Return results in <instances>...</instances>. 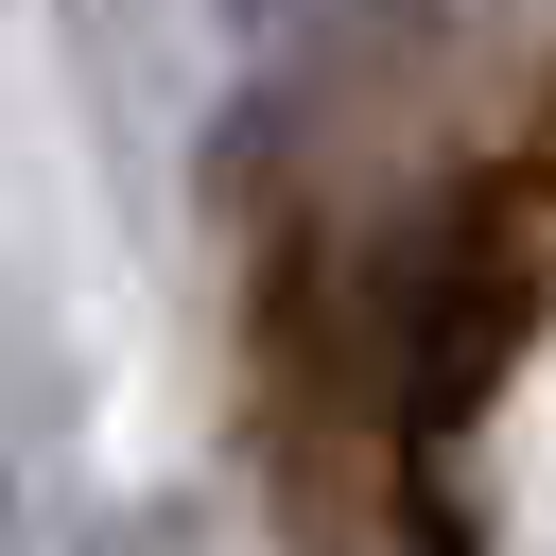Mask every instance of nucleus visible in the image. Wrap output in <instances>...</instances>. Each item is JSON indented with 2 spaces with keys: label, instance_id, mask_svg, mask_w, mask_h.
<instances>
[{
  "label": "nucleus",
  "instance_id": "nucleus-1",
  "mask_svg": "<svg viewBox=\"0 0 556 556\" xmlns=\"http://www.w3.org/2000/svg\"><path fill=\"white\" fill-rule=\"evenodd\" d=\"M365 365H382V486L417 556H486V417L556 330V208L539 174H452L365 243Z\"/></svg>",
  "mask_w": 556,
  "mask_h": 556
},
{
  "label": "nucleus",
  "instance_id": "nucleus-2",
  "mask_svg": "<svg viewBox=\"0 0 556 556\" xmlns=\"http://www.w3.org/2000/svg\"><path fill=\"white\" fill-rule=\"evenodd\" d=\"M208 17H226L243 52H295V35H313V0H208Z\"/></svg>",
  "mask_w": 556,
  "mask_h": 556
},
{
  "label": "nucleus",
  "instance_id": "nucleus-3",
  "mask_svg": "<svg viewBox=\"0 0 556 556\" xmlns=\"http://www.w3.org/2000/svg\"><path fill=\"white\" fill-rule=\"evenodd\" d=\"M104 556H122V539H104Z\"/></svg>",
  "mask_w": 556,
  "mask_h": 556
}]
</instances>
